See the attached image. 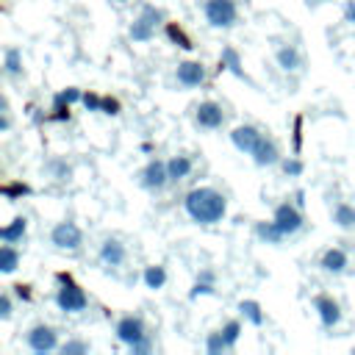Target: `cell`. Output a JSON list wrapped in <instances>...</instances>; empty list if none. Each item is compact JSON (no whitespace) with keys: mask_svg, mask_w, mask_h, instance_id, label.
Masks as SVG:
<instances>
[{"mask_svg":"<svg viewBox=\"0 0 355 355\" xmlns=\"http://www.w3.org/2000/svg\"><path fill=\"white\" fill-rule=\"evenodd\" d=\"M214 288H211V283L208 280H202V283H197L194 288H191V297H200V294H211Z\"/></svg>","mask_w":355,"mask_h":355,"instance_id":"cell-40","label":"cell"},{"mask_svg":"<svg viewBox=\"0 0 355 355\" xmlns=\"http://www.w3.org/2000/svg\"><path fill=\"white\" fill-rule=\"evenodd\" d=\"M103 114L116 116V114H119V100H116V97H103Z\"/></svg>","mask_w":355,"mask_h":355,"instance_id":"cell-36","label":"cell"},{"mask_svg":"<svg viewBox=\"0 0 355 355\" xmlns=\"http://www.w3.org/2000/svg\"><path fill=\"white\" fill-rule=\"evenodd\" d=\"M28 347L33 349V352H53L55 347H58V333L53 330V327H47V324H36V327H31V333H28Z\"/></svg>","mask_w":355,"mask_h":355,"instance_id":"cell-6","label":"cell"},{"mask_svg":"<svg viewBox=\"0 0 355 355\" xmlns=\"http://www.w3.org/2000/svg\"><path fill=\"white\" fill-rule=\"evenodd\" d=\"M205 80V67L200 61H183L178 64V83L183 86H200Z\"/></svg>","mask_w":355,"mask_h":355,"instance_id":"cell-12","label":"cell"},{"mask_svg":"<svg viewBox=\"0 0 355 355\" xmlns=\"http://www.w3.org/2000/svg\"><path fill=\"white\" fill-rule=\"evenodd\" d=\"M28 191H31L28 183H6V186H3V197H6V200H19V197H25Z\"/></svg>","mask_w":355,"mask_h":355,"instance_id":"cell-29","label":"cell"},{"mask_svg":"<svg viewBox=\"0 0 355 355\" xmlns=\"http://www.w3.org/2000/svg\"><path fill=\"white\" fill-rule=\"evenodd\" d=\"M150 347H153V344H150V338L144 336L141 341H136V344L130 347V352H133V355H139V352H150Z\"/></svg>","mask_w":355,"mask_h":355,"instance_id":"cell-39","label":"cell"},{"mask_svg":"<svg viewBox=\"0 0 355 355\" xmlns=\"http://www.w3.org/2000/svg\"><path fill=\"white\" fill-rule=\"evenodd\" d=\"M169 183V169H166V164L164 161H150L147 166H144V172H141V186L144 189H150V191H158V189H164Z\"/></svg>","mask_w":355,"mask_h":355,"instance_id":"cell-8","label":"cell"},{"mask_svg":"<svg viewBox=\"0 0 355 355\" xmlns=\"http://www.w3.org/2000/svg\"><path fill=\"white\" fill-rule=\"evenodd\" d=\"M183 205H186V214H189L194 222H200V225H214V222H219V219L225 216V211H227L225 194L216 191V189H208V186L191 189V191L186 194Z\"/></svg>","mask_w":355,"mask_h":355,"instance_id":"cell-1","label":"cell"},{"mask_svg":"<svg viewBox=\"0 0 355 355\" xmlns=\"http://www.w3.org/2000/svg\"><path fill=\"white\" fill-rule=\"evenodd\" d=\"M277 158H280V153H277V144L272 141V139H261L258 141V147L252 150V161L258 164V166H272V164H277Z\"/></svg>","mask_w":355,"mask_h":355,"instance_id":"cell-13","label":"cell"},{"mask_svg":"<svg viewBox=\"0 0 355 355\" xmlns=\"http://www.w3.org/2000/svg\"><path fill=\"white\" fill-rule=\"evenodd\" d=\"M116 3H125V0H116Z\"/></svg>","mask_w":355,"mask_h":355,"instance_id":"cell-44","label":"cell"},{"mask_svg":"<svg viewBox=\"0 0 355 355\" xmlns=\"http://www.w3.org/2000/svg\"><path fill=\"white\" fill-rule=\"evenodd\" d=\"M147 333H144V322L139 316H125L116 322V338L128 347H133L136 341H141Z\"/></svg>","mask_w":355,"mask_h":355,"instance_id":"cell-9","label":"cell"},{"mask_svg":"<svg viewBox=\"0 0 355 355\" xmlns=\"http://www.w3.org/2000/svg\"><path fill=\"white\" fill-rule=\"evenodd\" d=\"M275 225H277V230L283 236H291V233H297L302 227V214L291 202H283V205L275 208Z\"/></svg>","mask_w":355,"mask_h":355,"instance_id":"cell-7","label":"cell"},{"mask_svg":"<svg viewBox=\"0 0 355 355\" xmlns=\"http://www.w3.org/2000/svg\"><path fill=\"white\" fill-rule=\"evenodd\" d=\"M164 19V14H161V8H153V6H144L141 8V14L133 19V25H130V39L133 42H147V39H153V33H155V25Z\"/></svg>","mask_w":355,"mask_h":355,"instance_id":"cell-3","label":"cell"},{"mask_svg":"<svg viewBox=\"0 0 355 355\" xmlns=\"http://www.w3.org/2000/svg\"><path fill=\"white\" fill-rule=\"evenodd\" d=\"M230 344H227V338L222 336V330H216V333H208V338H205V349L211 352V355H219V352H225Z\"/></svg>","mask_w":355,"mask_h":355,"instance_id":"cell-27","label":"cell"},{"mask_svg":"<svg viewBox=\"0 0 355 355\" xmlns=\"http://www.w3.org/2000/svg\"><path fill=\"white\" fill-rule=\"evenodd\" d=\"M166 36H169L178 47H183V50H191V47H194V44H191V39L186 36V31H183L180 25H175V22H169V25H166Z\"/></svg>","mask_w":355,"mask_h":355,"instance_id":"cell-26","label":"cell"},{"mask_svg":"<svg viewBox=\"0 0 355 355\" xmlns=\"http://www.w3.org/2000/svg\"><path fill=\"white\" fill-rule=\"evenodd\" d=\"M14 288H17V297L31 300V286H22V283H19V286H14Z\"/></svg>","mask_w":355,"mask_h":355,"instance_id":"cell-42","label":"cell"},{"mask_svg":"<svg viewBox=\"0 0 355 355\" xmlns=\"http://www.w3.org/2000/svg\"><path fill=\"white\" fill-rule=\"evenodd\" d=\"M219 64H222L225 69H230L236 78H244V69H241V58H239L236 47H222V58H219Z\"/></svg>","mask_w":355,"mask_h":355,"instance_id":"cell-19","label":"cell"},{"mask_svg":"<svg viewBox=\"0 0 355 355\" xmlns=\"http://www.w3.org/2000/svg\"><path fill=\"white\" fill-rule=\"evenodd\" d=\"M58 97L64 100V103H78V100H83V94H80V89H64V92H58Z\"/></svg>","mask_w":355,"mask_h":355,"instance_id":"cell-37","label":"cell"},{"mask_svg":"<svg viewBox=\"0 0 355 355\" xmlns=\"http://www.w3.org/2000/svg\"><path fill=\"white\" fill-rule=\"evenodd\" d=\"M236 3L233 0H208L205 3V19L214 25V28H230L236 25Z\"/></svg>","mask_w":355,"mask_h":355,"instance_id":"cell-4","label":"cell"},{"mask_svg":"<svg viewBox=\"0 0 355 355\" xmlns=\"http://www.w3.org/2000/svg\"><path fill=\"white\" fill-rule=\"evenodd\" d=\"M164 283H166L164 266H147V269H144V286H147V288H161Z\"/></svg>","mask_w":355,"mask_h":355,"instance_id":"cell-25","label":"cell"},{"mask_svg":"<svg viewBox=\"0 0 355 355\" xmlns=\"http://www.w3.org/2000/svg\"><path fill=\"white\" fill-rule=\"evenodd\" d=\"M8 316H11V297L3 294L0 297V319H8Z\"/></svg>","mask_w":355,"mask_h":355,"instance_id":"cell-38","label":"cell"},{"mask_svg":"<svg viewBox=\"0 0 355 355\" xmlns=\"http://www.w3.org/2000/svg\"><path fill=\"white\" fill-rule=\"evenodd\" d=\"M80 103L86 105V111H103V97H100V94H94V92H86Z\"/></svg>","mask_w":355,"mask_h":355,"instance_id":"cell-32","label":"cell"},{"mask_svg":"<svg viewBox=\"0 0 355 355\" xmlns=\"http://www.w3.org/2000/svg\"><path fill=\"white\" fill-rule=\"evenodd\" d=\"M283 172L288 175V178H297V175H302V161L294 155V158H286L283 161Z\"/></svg>","mask_w":355,"mask_h":355,"instance_id":"cell-33","label":"cell"},{"mask_svg":"<svg viewBox=\"0 0 355 355\" xmlns=\"http://www.w3.org/2000/svg\"><path fill=\"white\" fill-rule=\"evenodd\" d=\"M11 128V116H8V105L3 103V122H0V130H8Z\"/></svg>","mask_w":355,"mask_h":355,"instance_id":"cell-41","label":"cell"},{"mask_svg":"<svg viewBox=\"0 0 355 355\" xmlns=\"http://www.w3.org/2000/svg\"><path fill=\"white\" fill-rule=\"evenodd\" d=\"M25 230H28V219H25V216H17V219H11V222L0 230V239H3L6 244H17V241L25 236Z\"/></svg>","mask_w":355,"mask_h":355,"instance_id":"cell-17","label":"cell"},{"mask_svg":"<svg viewBox=\"0 0 355 355\" xmlns=\"http://www.w3.org/2000/svg\"><path fill=\"white\" fill-rule=\"evenodd\" d=\"M58 280H61V288H58V294H55V305L61 308V311H67V313H78V311H83L86 308V294H83V288L78 286V283H72V277L69 275H58Z\"/></svg>","mask_w":355,"mask_h":355,"instance_id":"cell-2","label":"cell"},{"mask_svg":"<svg viewBox=\"0 0 355 355\" xmlns=\"http://www.w3.org/2000/svg\"><path fill=\"white\" fill-rule=\"evenodd\" d=\"M61 352H64V355H80V352H89V344H86V341H67V344L61 347Z\"/></svg>","mask_w":355,"mask_h":355,"instance_id":"cell-34","label":"cell"},{"mask_svg":"<svg viewBox=\"0 0 355 355\" xmlns=\"http://www.w3.org/2000/svg\"><path fill=\"white\" fill-rule=\"evenodd\" d=\"M6 72L8 75H19L22 72V55L17 47H8L6 50Z\"/></svg>","mask_w":355,"mask_h":355,"instance_id":"cell-28","label":"cell"},{"mask_svg":"<svg viewBox=\"0 0 355 355\" xmlns=\"http://www.w3.org/2000/svg\"><path fill=\"white\" fill-rule=\"evenodd\" d=\"M239 311H241V313H244L255 327H261V324H263V313H261V305H258L255 300H241V302H239Z\"/></svg>","mask_w":355,"mask_h":355,"instance_id":"cell-24","label":"cell"},{"mask_svg":"<svg viewBox=\"0 0 355 355\" xmlns=\"http://www.w3.org/2000/svg\"><path fill=\"white\" fill-rule=\"evenodd\" d=\"M194 119H197L200 128H219L222 119H225V114H222V105H216V103L208 100V103H200V105H197Z\"/></svg>","mask_w":355,"mask_h":355,"instance_id":"cell-11","label":"cell"},{"mask_svg":"<svg viewBox=\"0 0 355 355\" xmlns=\"http://www.w3.org/2000/svg\"><path fill=\"white\" fill-rule=\"evenodd\" d=\"M344 266H347V252H344L341 247H330V250L322 255V269H324V272L338 275V272H344Z\"/></svg>","mask_w":355,"mask_h":355,"instance_id":"cell-16","label":"cell"},{"mask_svg":"<svg viewBox=\"0 0 355 355\" xmlns=\"http://www.w3.org/2000/svg\"><path fill=\"white\" fill-rule=\"evenodd\" d=\"M302 150V116H294V155Z\"/></svg>","mask_w":355,"mask_h":355,"instance_id":"cell-35","label":"cell"},{"mask_svg":"<svg viewBox=\"0 0 355 355\" xmlns=\"http://www.w3.org/2000/svg\"><path fill=\"white\" fill-rule=\"evenodd\" d=\"M255 233H258V239H263L266 244H277V241L286 239V236L277 230L275 219H272V222H258V225H255Z\"/></svg>","mask_w":355,"mask_h":355,"instance_id":"cell-21","label":"cell"},{"mask_svg":"<svg viewBox=\"0 0 355 355\" xmlns=\"http://www.w3.org/2000/svg\"><path fill=\"white\" fill-rule=\"evenodd\" d=\"M17 266H19V252H17L11 244H6V247L0 250V272H3V275H11Z\"/></svg>","mask_w":355,"mask_h":355,"instance_id":"cell-22","label":"cell"},{"mask_svg":"<svg viewBox=\"0 0 355 355\" xmlns=\"http://www.w3.org/2000/svg\"><path fill=\"white\" fill-rule=\"evenodd\" d=\"M230 139H233V144H236L241 153L252 155V150L258 147V141L263 139V133H261L258 128H252V125H239V128L230 133Z\"/></svg>","mask_w":355,"mask_h":355,"instance_id":"cell-10","label":"cell"},{"mask_svg":"<svg viewBox=\"0 0 355 355\" xmlns=\"http://www.w3.org/2000/svg\"><path fill=\"white\" fill-rule=\"evenodd\" d=\"M277 64H280L286 72H294V69L300 67V50L291 47V44H288V47H280V50H277Z\"/></svg>","mask_w":355,"mask_h":355,"instance_id":"cell-20","label":"cell"},{"mask_svg":"<svg viewBox=\"0 0 355 355\" xmlns=\"http://www.w3.org/2000/svg\"><path fill=\"white\" fill-rule=\"evenodd\" d=\"M222 336H225V338H227V344L233 347V344L239 341V336H241V324H239L236 319H230V322L222 327Z\"/></svg>","mask_w":355,"mask_h":355,"instance_id":"cell-31","label":"cell"},{"mask_svg":"<svg viewBox=\"0 0 355 355\" xmlns=\"http://www.w3.org/2000/svg\"><path fill=\"white\" fill-rule=\"evenodd\" d=\"M313 305H316V311H319V319H322V324L324 327H336L338 324V319H341V311H338V305L330 300V297H316L313 300Z\"/></svg>","mask_w":355,"mask_h":355,"instance_id":"cell-14","label":"cell"},{"mask_svg":"<svg viewBox=\"0 0 355 355\" xmlns=\"http://www.w3.org/2000/svg\"><path fill=\"white\" fill-rule=\"evenodd\" d=\"M344 17H347V22H355V3H347V8H344Z\"/></svg>","mask_w":355,"mask_h":355,"instance_id":"cell-43","label":"cell"},{"mask_svg":"<svg viewBox=\"0 0 355 355\" xmlns=\"http://www.w3.org/2000/svg\"><path fill=\"white\" fill-rule=\"evenodd\" d=\"M50 119H69V103H64L58 94H55V100H53V114H50Z\"/></svg>","mask_w":355,"mask_h":355,"instance_id":"cell-30","label":"cell"},{"mask_svg":"<svg viewBox=\"0 0 355 355\" xmlns=\"http://www.w3.org/2000/svg\"><path fill=\"white\" fill-rule=\"evenodd\" d=\"M100 258H103V263H108V266H119V263L125 261V247H122L116 239H105L103 247H100Z\"/></svg>","mask_w":355,"mask_h":355,"instance_id":"cell-15","label":"cell"},{"mask_svg":"<svg viewBox=\"0 0 355 355\" xmlns=\"http://www.w3.org/2000/svg\"><path fill=\"white\" fill-rule=\"evenodd\" d=\"M166 169H169V180H183L189 172H191V158L189 155H172L166 161Z\"/></svg>","mask_w":355,"mask_h":355,"instance_id":"cell-18","label":"cell"},{"mask_svg":"<svg viewBox=\"0 0 355 355\" xmlns=\"http://www.w3.org/2000/svg\"><path fill=\"white\" fill-rule=\"evenodd\" d=\"M333 222H336L338 227H355V208L347 205V202L336 205V211H333Z\"/></svg>","mask_w":355,"mask_h":355,"instance_id":"cell-23","label":"cell"},{"mask_svg":"<svg viewBox=\"0 0 355 355\" xmlns=\"http://www.w3.org/2000/svg\"><path fill=\"white\" fill-rule=\"evenodd\" d=\"M50 239H53V244H55L58 250H78L83 233H80V227H78L75 222H58V225L53 227Z\"/></svg>","mask_w":355,"mask_h":355,"instance_id":"cell-5","label":"cell"}]
</instances>
